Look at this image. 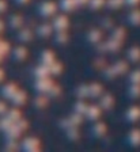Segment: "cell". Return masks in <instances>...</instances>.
I'll use <instances>...</instances> for the list:
<instances>
[{"mask_svg": "<svg viewBox=\"0 0 140 152\" xmlns=\"http://www.w3.org/2000/svg\"><path fill=\"white\" fill-rule=\"evenodd\" d=\"M48 95V94H46ZM45 94H40L38 96L34 98V106L37 109H44L46 104H48V101H49V96H46Z\"/></svg>", "mask_w": 140, "mask_h": 152, "instance_id": "cell-24", "label": "cell"}, {"mask_svg": "<svg viewBox=\"0 0 140 152\" xmlns=\"http://www.w3.org/2000/svg\"><path fill=\"white\" fill-rule=\"evenodd\" d=\"M1 57H3V56H1V54H0V58H1Z\"/></svg>", "mask_w": 140, "mask_h": 152, "instance_id": "cell-55", "label": "cell"}, {"mask_svg": "<svg viewBox=\"0 0 140 152\" xmlns=\"http://www.w3.org/2000/svg\"><path fill=\"white\" fill-rule=\"evenodd\" d=\"M106 130H108V128H106L105 124L101 122V121H97L91 126V134L94 137H97V139H101V137H103L106 134Z\"/></svg>", "mask_w": 140, "mask_h": 152, "instance_id": "cell-7", "label": "cell"}, {"mask_svg": "<svg viewBox=\"0 0 140 152\" xmlns=\"http://www.w3.org/2000/svg\"><path fill=\"white\" fill-rule=\"evenodd\" d=\"M99 106L103 110H111L114 106V96L111 94H103L99 99Z\"/></svg>", "mask_w": 140, "mask_h": 152, "instance_id": "cell-9", "label": "cell"}, {"mask_svg": "<svg viewBox=\"0 0 140 152\" xmlns=\"http://www.w3.org/2000/svg\"><path fill=\"white\" fill-rule=\"evenodd\" d=\"M12 57L16 61H22L27 57V49L25 46H16L12 50Z\"/></svg>", "mask_w": 140, "mask_h": 152, "instance_id": "cell-20", "label": "cell"}, {"mask_svg": "<svg viewBox=\"0 0 140 152\" xmlns=\"http://www.w3.org/2000/svg\"><path fill=\"white\" fill-rule=\"evenodd\" d=\"M101 114H102V107L101 106L91 104V106H89V109H87V113H86L84 117H86L89 121H97L99 117H101Z\"/></svg>", "mask_w": 140, "mask_h": 152, "instance_id": "cell-8", "label": "cell"}, {"mask_svg": "<svg viewBox=\"0 0 140 152\" xmlns=\"http://www.w3.org/2000/svg\"><path fill=\"white\" fill-rule=\"evenodd\" d=\"M78 7L76 0H60V8L64 12H71Z\"/></svg>", "mask_w": 140, "mask_h": 152, "instance_id": "cell-19", "label": "cell"}, {"mask_svg": "<svg viewBox=\"0 0 140 152\" xmlns=\"http://www.w3.org/2000/svg\"><path fill=\"white\" fill-rule=\"evenodd\" d=\"M89 6L91 10H98V8H101V7L106 6V0H90Z\"/></svg>", "mask_w": 140, "mask_h": 152, "instance_id": "cell-41", "label": "cell"}, {"mask_svg": "<svg viewBox=\"0 0 140 152\" xmlns=\"http://www.w3.org/2000/svg\"><path fill=\"white\" fill-rule=\"evenodd\" d=\"M139 1L140 0H125V3H127L128 6H136Z\"/></svg>", "mask_w": 140, "mask_h": 152, "instance_id": "cell-50", "label": "cell"}, {"mask_svg": "<svg viewBox=\"0 0 140 152\" xmlns=\"http://www.w3.org/2000/svg\"><path fill=\"white\" fill-rule=\"evenodd\" d=\"M97 50H98V53H108L109 49H108V42H99V44H97Z\"/></svg>", "mask_w": 140, "mask_h": 152, "instance_id": "cell-44", "label": "cell"}, {"mask_svg": "<svg viewBox=\"0 0 140 152\" xmlns=\"http://www.w3.org/2000/svg\"><path fill=\"white\" fill-rule=\"evenodd\" d=\"M128 140L132 145H139L140 144V130L135 129L129 133V136H128Z\"/></svg>", "mask_w": 140, "mask_h": 152, "instance_id": "cell-30", "label": "cell"}, {"mask_svg": "<svg viewBox=\"0 0 140 152\" xmlns=\"http://www.w3.org/2000/svg\"><path fill=\"white\" fill-rule=\"evenodd\" d=\"M22 133H23V130L21 129L16 124H14L10 129L4 132V134H6L7 140H18L21 136H22Z\"/></svg>", "mask_w": 140, "mask_h": 152, "instance_id": "cell-11", "label": "cell"}, {"mask_svg": "<svg viewBox=\"0 0 140 152\" xmlns=\"http://www.w3.org/2000/svg\"><path fill=\"white\" fill-rule=\"evenodd\" d=\"M49 69H51V73L53 76H57V75H60V73L63 72V64H61L60 61L56 60L53 64L49 65Z\"/></svg>", "mask_w": 140, "mask_h": 152, "instance_id": "cell-32", "label": "cell"}, {"mask_svg": "<svg viewBox=\"0 0 140 152\" xmlns=\"http://www.w3.org/2000/svg\"><path fill=\"white\" fill-rule=\"evenodd\" d=\"M40 60H41V64H45V65L49 66L51 64H53L54 61H56V57H54V53L52 50H49V49H45V50H42Z\"/></svg>", "mask_w": 140, "mask_h": 152, "instance_id": "cell-15", "label": "cell"}, {"mask_svg": "<svg viewBox=\"0 0 140 152\" xmlns=\"http://www.w3.org/2000/svg\"><path fill=\"white\" fill-rule=\"evenodd\" d=\"M10 49H11V46L8 42L3 41V39L0 41V54H1V56H6V54L10 52Z\"/></svg>", "mask_w": 140, "mask_h": 152, "instance_id": "cell-43", "label": "cell"}, {"mask_svg": "<svg viewBox=\"0 0 140 152\" xmlns=\"http://www.w3.org/2000/svg\"><path fill=\"white\" fill-rule=\"evenodd\" d=\"M33 30L30 27H25V28H21L18 31V39L21 42H29L33 39Z\"/></svg>", "mask_w": 140, "mask_h": 152, "instance_id": "cell-18", "label": "cell"}, {"mask_svg": "<svg viewBox=\"0 0 140 152\" xmlns=\"http://www.w3.org/2000/svg\"><path fill=\"white\" fill-rule=\"evenodd\" d=\"M52 25L54 27V31H64V30H67L68 26H70V19H68L67 15H56L52 20Z\"/></svg>", "mask_w": 140, "mask_h": 152, "instance_id": "cell-5", "label": "cell"}, {"mask_svg": "<svg viewBox=\"0 0 140 152\" xmlns=\"http://www.w3.org/2000/svg\"><path fill=\"white\" fill-rule=\"evenodd\" d=\"M54 31V27L52 23H42V25H40L38 27H37V30H35V33H37V35L41 38H48L52 35V33Z\"/></svg>", "mask_w": 140, "mask_h": 152, "instance_id": "cell-6", "label": "cell"}, {"mask_svg": "<svg viewBox=\"0 0 140 152\" xmlns=\"http://www.w3.org/2000/svg\"><path fill=\"white\" fill-rule=\"evenodd\" d=\"M15 124L23 130V132H25V130H27V128H29V122H27L26 120H23V118H21V120L18 121V122H15Z\"/></svg>", "mask_w": 140, "mask_h": 152, "instance_id": "cell-47", "label": "cell"}, {"mask_svg": "<svg viewBox=\"0 0 140 152\" xmlns=\"http://www.w3.org/2000/svg\"><path fill=\"white\" fill-rule=\"evenodd\" d=\"M78 1V6H86V4H89L90 0H76Z\"/></svg>", "mask_w": 140, "mask_h": 152, "instance_id": "cell-51", "label": "cell"}, {"mask_svg": "<svg viewBox=\"0 0 140 152\" xmlns=\"http://www.w3.org/2000/svg\"><path fill=\"white\" fill-rule=\"evenodd\" d=\"M18 86L15 83H7L6 86H3V88H1V95H3L6 99H12V96L15 95V92L18 91Z\"/></svg>", "mask_w": 140, "mask_h": 152, "instance_id": "cell-10", "label": "cell"}, {"mask_svg": "<svg viewBox=\"0 0 140 152\" xmlns=\"http://www.w3.org/2000/svg\"><path fill=\"white\" fill-rule=\"evenodd\" d=\"M38 12H40V15L44 16V18L53 16V15H56V12H57V4L54 3V1H52V0L44 1V3L40 4Z\"/></svg>", "mask_w": 140, "mask_h": 152, "instance_id": "cell-3", "label": "cell"}, {"mask_svg": "<svg viewBox=\"0 0 140 152\" xmlns=\"http://www.w3.org/2000/svg\"><path fill=\"white\" fill-rule=\"evenodd\" d=\"M106 42H108V49H109V52H111V53H116V52L120 50L121 41H118V39H116V38L110 37Z\"/></svg>", "mask_w": 140, "mask_h": 152, "instance_id": "cell-26", "label": "cell"}, {"mask_svg": "<svg viewBox=\"0 0 140 152\" xmlns=\"http://www.w3.org/2000/svg\"><path fill=\"white\" fill-rule=\"evenodd\" d=\"M21 149V142H18L16 140H7L6 145H4V151H19Z\"/></svg>", "mask_w": 140, "mask_h": 152, "instance_id": "cell-29", "label": "cell"}, {"mask_svg": "<svg viewBox=\"0 0 140 152\" xmlns=\"http://www.w3.org/2000/svg\"><path fill=\"white\" fill-rule=\"evenodd\" d=\"M21 149L27 152H40L41 151V142L37 137H25L21 141Z\"/></svg>", "mask_w": 140, "mask_h": 152, "instance_id": "cell-1", "label": "cell"}, {"mask_svg": "<svg viewBox=\"0 0 140 152\" xmlns=\"http://www.w3.org/2000/svg\"><path fill=\"white\" fill-rule=\"evenodd\" d=\"M3 79H4V71L0 68V82H1Z\"/></svg>", "mask_w": 140, "mask_h": 152, "instance_id": "cell-54", "label": "cell"}, {"mask_svg": "<svg viewBox=\"0 0 140 152\" xmlns=\"http://www.w3.org/2000/svg\"><path fill=\"white\" fill-rule=\"evenodd\" d=\"M83 118H84V115L73 111L72 115H70L68 118H63V120L60 121V126H61V129H64V130L71 126H79L80 124L83 122Z\"/></svg>", "mask_w": 140, "mask_h": 152, "instance_id": "cell-2", "label": "cell"}, {"mask_svg": "<svg viewBox=\"0 0 140 152\" xmlns=\"http://www.w3.org/2000/svg\"><path fill=\"white\" fill-rule=\"evenodd\" d=\"M65 132H67V137L70 140H72V141L78 140L79 139V136H80L78 126H71V128H68V129H65Z\"/></svg>", "mask_w": 140, "mask_h": 152, "instance_id": "cell-31", "label": "cell"}, {"mask_svg": "<svg viewBox=\"0 0 140 152\" xmlns=\"http://www.w3.org/2000/svg\"><path fill=\"white\" fill-rule=\"evenodd\" d=\"M89 94H90V98H101L103 95V87L102 84L99 83H91L89 84Z\"/></svg>", "mask_w": 140, "mask_h": 152, "instance_id": "cell-12", "label": "cell"}, {"mask_svg": "<svg viewBox=\"0 0 140 152\" xmlns=\"http://www.w3.org/2000/svg\"><path fill=\"white\" fill-rule=\"evenodd\" d=\"M8 23H10L11 28H22L23 23H25V19H23V16L19 15V14H14V15L10 16Z\"/></svg>", "mask_w": 140, "mask_h": 152, "instance_id": "cell-17", "label": "cell"}, {"mask_svg": "<svg viewBox=\"0 0 140 152\" xmlns=\"http://www.w3.org/2000/svg\"><path fill=\"white\" fill-rule=\"evenodd\" d=\"M75 94H76L78 99L90 98V94H89V84H80L79 87L75 90Z\"/></svg>", "mask_w": 140, "mask_h": 152, "instance_id": "cell-21", "label": "cell"}, {"mask_svg": "<svg viewBox=\"0 0 140 152\" xmlns=\"http://www.w3.org/2000/svg\"><path fill=\"white\" fill-rule=\"evenodd\" d=\"M87 109H89V104L83 101V99H79L76 103L73 104V111H75V113L82 114V115H86Z\"/></svg>", "mask_w": 140, "mask_h": 152, "instance_id": "cell-22", "label": "cell"}, {"mask_svg": "<svg viewBox=\"0 0 140 152\" xmlns=\"http://www.w3.org/2000/svg\"><path fill=\"white\" fill-rule=\"evenodd\" d=\"M101 26H102V28H105V30H111V28H113V20L109 18H105L101 22Z\"/></svg>", "mask_w": 140, "mask_h": 152, "instance_id": "cell-45", "label": "cell"}, {"mask_svg": "<svg viewBox=\"0 0 140 152\" xmlns=\"http://www.w3.org/2000/svg\"><path fill=\"white\" fill-rule=\"evenodd\" d=\"M54 82L51 77H42V79H37L34 83V90L40 92V94H48V91L53 87Z\"/></svg>", "mask_w": 140, "mask_h": 152, "instance_id": "cell-4", "label": "cell"}, {"mask_svg": "<svg viewBox=\"0 0 140 152\" xmlns=\"http://www.w3.org/2000/svg\"><path fill=\"white\" fill-rule=\"evenodd\" d=\"M129 79H130V82H132V83H137V84H139V83H140V72H139V71L132 72V73H130V76H129Z\"/></svg>", "mask_w": 140, "mask_h": 152, "instance_id": "cell-46", "label": "cell"}, {"mask_svg": "<svg viewBox=\"0 0 140 152\" xmlns=\"http://www.w3.org/2000/svg\"><path fill=\"white\" fill-rule=\"evenodd\" d=\"M102 37H103V34H102V30H99V28H92V30H90L89 34H87V39L92 45L99 44L102 41Z\"/></svg>", "mask_w": 140, "mask_h": 152, "instance_id": "cell-14", "label": "cell"}, {"mask_svg": "<svg viewBox=\"0 0 140 152\" xmlns=\"http://www.w3.org/2000/svg\"><path fill=\"white\" fill-rule=\"evenodd\" d=\"M128 22L130 25H139L140 23V11L139 10H135L128 15Z\"/></svg>", "mask_w": 140, "mask_h": 152, "instance_id": "cell-36", "label": "cell"}, {"mask_svg": "<svg viewBox=\"0 0 140 152\" xmlns=\"http://www.w3.org/2000/svg\"><path fill=\"white\" fill-rule=\"evenodd\" d=\"M124 3H125V0H106V6H108V8H110V10L120 8Z\"/></svg>", "mask_w": 140, "mask_h": 152, "instance_id": "cell-38", "label": "cell"}, {"mask_svg": "<svg viewBox=\"0 0 140 152\" xmlns=\"http://www.w3.org/2000/svg\"><path fill=\"white\" fill-rule=\"evenodd\" d=\"M125 117H127L128 121H137L140 118V109L137 107V106H133V107H130L129 110L127 111V114H125Z\"/></svg>", "mask_w": 140, "mask_h": 152, "instance_id": "cell-23", "label": "cell"}, {"mask_svg": "<svg viewBox=\"0 0 140 152\" xmlns=\"http://www.w3.org/2000/svg\"><path fill=\"white\" fill-rule=\"evenodd\" d=\"M7 111H8V107H7L6 102L0 101V117H1V115H4V114H6Z\"/></svg>", "mask_w": 140, "mask_h": 152, "instance_id": "cell-48", "label": "cell"}, {"mask_svg": "<svg viewBox=\"0 0 140 152\" xmlns=\"http://www.w3.org/2000/svg\"><path fill=\"white\" fill-rule=\"evenodd\" d=\"M33 73H34L35 79H42V77H49V76L52 75L51 73V69H49L48 65H45V64H40L37 68H35L34 71H33Z\"/></svg>", "mask_w": 140, "mask_h": 152, "instance_id": "cell-13", "label": "cell"}, {"mask_svg": "<svg viewBox=\"0 0 140 152\" xmlns=\"http://www.w3.org/2000/svg\"><path fill=\"white\" fill-rule=\"evenodd\" d=\"M0 41H1V39H0Z\"/></svg>", "mask_w": 140, "mask_h": 152, "instance_id": "cell-56", "label": "cell"}, {"mask_svg": "<svg viewBox=\"0 0 140 152\" xmlns=\"http://www.w3.org/2000/svg\"><path fill=\"white\" fill-rule=\"evenodd\" d=\"M18 4H27L30 1V0H15Z\"/></svg>", "mask_w": 140, "mask_h": 152, "instance_id": "cell-52", "label": "cell"}, {"mask_svg": "<svg viewBox=\"0 0 140 152\" xmlns=\"http://www.w3.org/2000/svg\"><path fill=\"white\" fill-rule=\"evenodd\" d=\"M103 76H105V79H108V80H110V79H114V77H117V72H116V69H114V66L113 65H108L103 69Z\"/></svg>", "mask_w": 140, "mask_h": 152, "instance_id": "cell-33", "label": "cell"}, {"mask_svg": "<svg viewBox=\"0 0 140 152\" xmlns=\"http://www.w3.org/2000/svg\"><path fill=\"white\" fill-rule=\"evenodd\" d=\"M26 101H27V94H26L23 90H18V91L15 92V95L12 96V99H11V102H12L15 106H22V104L26 103Z\"/></svg>", "mask_w": 140, "mask_h": 152, "instance_id": "cell-16", "label": "cell"}, {"mask_svg": "<svg viewBox=\"0 0 140 152\" xmlns=\"http://www.w3.org/2000/svg\"><path fill=\"white\" fill-rule=\"evenodd\" d=\"M6 115L10 120H12L14 122H18V121L22 118V113H21V110L18 107H11V109H8V111L6 113Z\"/></svg>", "mask_w": 140, "mask_h": 152, "instance_id": "cell-25", "label": "cell"}, {"mask_svg": "<svg viewBox=\"0 0 140 152\" xmlns=\"http://www.w3.org/2000/svg\"><path fill=\"white\" fill-rule=\"evenodd\" d=\"M113 66H114L117 75H122V73H125L128 71V64L125 61H117V63L113 64Z\"/></svg>", "mask_w": 140, "mask_h": 152, "instance_id": "cell-34", "label": "cell"}, {"mask_svg": "<svg viewBox=\"0 0 140 152\" xmlns=\"http://www.w3.org/2000/svg\"><path fill=\"white\" fill-rule=\"evenodd\" d=\"M60 94H61V87L57 84H53V87L48 91L49 98H57V96H60Z\"/></svg>", "mask_w": 140, "mask_h": 152, "instance_id": "cell-40", "label": "cell"}, {"mask_svg": "<svg viewBox=\"0 0 140 152\" xmlns=\"http://www.w3.org/2000/svg\"><path fill=\"white\" fill-rule=\"evenodd\" d=\"M129 95H130V98H137L140 95V86L137 83H133L129 87Z\"/></svg>", "mask_w": 140, "mask_h": 152, "instance_id": "cell-42", "label": "cell"}, {"mask_svg": "<svg viewBox=\"0 0 140 152\" xmlns=\"http://www.w3.org/2000/svg\"><path fill=\"white\" fill-rule=\"evenodd\" d=\"M14 124H15V122H14L12 120H10V118L4 114V115H1V118H0V130L6 132V130H8L11 126H12Z\"/></svg>", "mask_w": 140, "mask_h": 152, "instance_id": "cell-27", "label": "cell"}, {"mask_svg": "<svg viewBox=\"0 0 140 152\" xmlns=\"http://www.w3.org/2000/svg\"><path fill=\"white\" fill-rule=\"evenodd\" d=\"M111 37L122 42V39L125 38V30L122 27H114L111 30Z\"/></svg>", "mask_w": 140, "mask_h": 152, "instance_id": "cell-35", "label": "cell"}, {"mask_svg": "<svg viewBox=\"0 0 140 152\" xmlns=\"http://www.w3.org/2000/svg\"><path fill=\"white\" fill-rule=\"evenodd\" d=\"M68 38H70V35H68L67 30H64V31H56V35H54V41L57 42L59 45H64L68 42Z\"/></svg>", "mask_w": 140, "mask_h": 152, "instance_id": "cell-28", "label": "cell"}, {"mask_svg": "<svg viewBox=\"0 0 140 152\" xmlns=\"http://www.w3.org/2000/svg\"><path fill=\"white\" fill-rule=\"evenodd\" d=\"M128 58L132 61H137L140 58V49L139 48H130L128 50Z\"/></svg>", "mask_w": 140, "mask_h": 152, "instance_id": "cell-37", "label": "cell"}, {"mask_svg": "<svg viewBox=\"0 0 140 152\" xmlns=\"http://www.w3.org/2000/svg\"><path fill=\"white\" fill-rule=\"evenodd\" d=\"M3 30H4V22L1 20V19H0V33L3 31Z\"/></svg>", "mask_w": 140, "mask_h": 152, "instance_id": "cell-53", "label": "cell"}, {"mask_svg": "<svg viewBox=\"0 0 140 152\" xmlns=\"http://www.w3.org/2000/svg\"><path fill=\"white\" fill-rule=\"evenodd\" d=\"M92 65H94L95 69H102L103 71L106 66H108V63H106V60L103 58V57H98V58L94 60V64H92Z\"/></svg>", "mask_w": 140, "mask_h": 152, "instance_id": "cell-39", "label": "cell"}, {"mask_svg": "<svg viewBox=\"0 0 140 152\" xmlns=\"http://www.w3.org/2000/svg\"><path fill=\"white\" fill-rule=\"evenodd\" d=\"M7 10V1L6 0H0V14L4 12Z\"/></svg>", "mask_w": 140, "mask_h": 152, "instance_id": "cell-49", "label": "cell"}]
</instances>
